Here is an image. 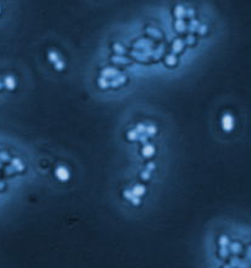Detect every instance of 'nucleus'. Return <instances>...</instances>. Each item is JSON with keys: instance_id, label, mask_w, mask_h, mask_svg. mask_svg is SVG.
Here are the masks:
<instances>
[{"instance_id": "nucleus-1", "label": "nucleus", "mask_w": 251, "mask_h": 268, "mask_svg": "<svg viewBox=\"0 0 251 268\" xmlns=\"http://www.w3.org/2000/svg\"><path fill=\"white\" fill-rule=\"evenodd\" d=\"M33 56L45 74L56 77L69 75L76 63L74 49L56 34H44L39 38L33 47Z\"/></svg>"}, {"instance_id": "nucleus-2", "label": "nucleus", "mask_w": 251, "mask_h": 268, "mask_svg": "<svg viewBox=\"0 0 251 268\" xmlns=\"http://www.w3.org/2000/svg\"><path fill=\"white\" fill-rule=\"evenodd\" d=\"M18 0H0V26L9 23L16 16Z\"/></svg>"}, {"instance_id": "nucleus-3", "label": "nucleus", "mask_w": 251, "mask_h": 268, "mask_svg": "<svg viewBox=\"0 0 251 268\" xmlns=\"http://www.w3.org/2000/svg\"><path fill=\"white\" fill-rule=\"evenodd\" d=\"M235 127V119L234 116L230 114V113H224V114L220 116V129L224 132L229 133L232 132Z\"/></svg>"}, {"instance_id": "nucleus-4", "label": "nucleus", "mask_w": 251, "mask_h": 268, "mask_svg": "<svg viewBox=\"0 0 251 268\" xmlns=\"http://www.w3.org/2000/svg\"><path fill=\"white\" fill-rule=\"evenodd\" d=\"M55 176H56L60 181L65 182V181H67V180L70 179V171H69V169H67L66 167L60 165V167H58L56 170H55Z\"/></svg>"}, {"instance_id": "nucleus-5", "label": "nucleus", "mask_w": 251, "mask_h": 268, "mask_svg": "<svg viewBox=\"0 0 251 268\" xmlns=\"http://www.w3.org/2000/svg\"><path fill=\"white\" fill-rule=\"evenodd\" d=\"M85 1L89 5V6H93V7H102L107 4H109L112 0H85Z\"/></svg>"}]
</instances>
